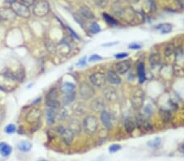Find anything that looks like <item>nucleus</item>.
I'll use <instances>...</instances> for the list:
<instances>
[{
  "label": "nucleus",
  "mask_w": 184,
  "mask_h": 161,
  "mask_svg": "<svg viewBox=\"0 0 184 161\" xmlns=\"http://www.w3.org/2000/svg\"><path fill=\"white\" fill-rule=\"evenodd\" d=\"M124 10H125V7H122L121 4L119 3H117V2L114 3L112 4V6H111L112 12L119 19H122L123 15L124 13Z\"/></svg>",
  "instance_id": "f3484780"
},
{
  "label": "nucleus",
  "mask_w": 184,
  "mask_h": 161,
  "mask_svg": "<svg viewBox=\"0 0 184 161\" xmlns=\"http://www.w3.org/2000/svg\"><path fill=\"white\" fill-rule=\"evenodd\" d=\"M79 92L80 97L84 100H89L94 96L95 89L92 87V85L89 84L87 82H83L79 86Z\"/></svg>",
  "instance_id": "20e7f679"
},
{
  "label": "nucleus",
  "mask_w": 184,
  "mask_h": 161,
  "mask_svg": "<svg viewBox=\"0 0 184 161\" xmlns=\"http://www.w3.org/2000/svg\"><path fill=\"white\" fill-rule=\"evenodd\" d=\"M181 150H182V152H183V154L184 155V143L182 145V147H181Z\"/></svg>",
  "instance_id": "8fccbe9b"
},
{
  "label": "nucleus",
  "mask_w": 184,
  "mask_h": 161,
  "mask_svg": "<svg viewBox=\"0 0 184 161\" xmlns=\"http://www.w3.org/2000/svg\"><path fill=\"white\" fill-rule=\"evenodd\" d=\"M130 67H131V64L129 60L120 61L116 64V72L118 74L123 75V74L127 73V72L130 69Z\"/></svg>",
  "instance_id": "ddd939ff"
},
{
  "label": "nucleus",
  "mask_w": 184,
  "mask_h": 161,
  "mask_svg": "<svg viewBox=\"0 0 184 161\" xmlns=\"http://www.w3.org/2000/svg\"><path fill=\"white\" fill-rule=\"evenodd\" d=\"M20 1H21V4H24L25 6H26L27 7L34 6V4L37 3V0H20Z\"/></svg>",
  "instance_id": "58836bf2"
},
{
  "label": "nucleus",
  "mask_w": 184,
  "mask_h": 161,
  "mask_svg": "<svg viewBox=\"0 0 184 161\" xmlns=\"http://www.w3.org/2000/svg\"><path fill=\"white\" fill-rule=\"evenodd\" d=\"M101 121L104 127L107 129H111L112 128V121L111 118V115L107 111L104 110L101 112Z\"/></svg>",
  "instance_id": "2eb2a0df"
},
{
  "label": "nucleus",
  "mask_w": 184,
  "mask_h": 161,
  "mask_svg": "<svg viewBox=\"0 0 184 161\" xmlns=\"http://www.w3.org/2000/svg\"><path fill=\"white\" fill-rule=\"evenodd\" d=\"M15 2H17V0H5V3H8V4H13Z\"/></svg>",
  "instance_id": "de8ad7c7"
},
{
  "label": "nucleus",
  "mask_w": 184,
  "mask_h": 161,
  "mask_svg": "<svg viewBox=\"0 0 184 161\" xmlns=\"http://www.w3.org/2000/svg\"><path fill=\"white\" fill-rule=\"evenodd\" d=\"M90 106H91V109H92V111H94L95 112H102L105 110V103L102 98H94L92 101Z\"/></svg>",
  "instance_id": "4468645a"
},
{
  "label": "nucleus",
  "mask_w": 184,
  "mask_h": 161,
  "mask_svg": "<svg viewBox=\"0 0 184 161\" xmlns=\"http://www.w3.org/2000/svg\"><path fill=\"white\" fill-rule=\"evenodd\" d=\"M154 111H155L154 107L150 104H147L145 107H143V115L146 116L147 117H150L151 116H153Z\"/></svg>",
  "instance_id": "7c9ffc66"
},
{
  "label": "nucleus",
  "mask_w": 184,
  "mask_h": 161,
  "mask_svg": "<svg viewBox=\"0 0 184 161\" xmlns=\"http://www.w3.org/2000/svg\"><path fill=\"white\" fill-rule=\"evenodd\" d=\"M128 0H116V2L117 3H119V4H121V3H124V2H126Z\"/></svg>",
  "instance_id": "09e8293b"
},
{
  "label": "nucleus",
  "mask_w": 184,
  "mask_h": 161,
  "mask_svg": "<svg viewBox=\"0 0 184 161\" xmlns=\"http://www.w3.org/2000/svg\"><path fill=\"white\" fill-rule=\"evenodd\" d=\"M4 118V111L3 108H0V124L2 123V121Z\"/></svg>",
  "instance_id": "a18cd8bd"
},
{
  "label": "nucleus",
  "mask_w": 184,
  "mask_h": 161,
  "mask_svg": "<svg viewBox=\"0 0 184 161\" xmlns=\"http://www.w3.org/2000/svg\"><path fill=\"white\" fill-rule=\"evenodd\" d=\"M174 47L173 44H168L167 46L165 47L164 49V55L166 56H170L172 54L174 53Z\"/></svg>",
  "instance_id": "c9c22d12"
},
{
  "label": "nucleus",
  "mask_w": 184,
  "mask_h": 161,
  "mask_svg": "<svg viewBox=\"0 0 184 161\" xmlns=\"http://www.w3.org/2000/svg\"><path fill=\"white\" fill-rule=\"evenodd\" d=\"M85 64H86V58L84 57L79 61L77 65H78V66H84V65H85Z\"/></svg>",
  "instance_id": "c03bdc74"
},
{
  "label": "nucleus",
  "mask_w": 184,
  "mask_h": 161,
  "mask_svg": "<svg viewBox=\"0 0 184 161\" xmlns=\"http://www.w3.org/2000/svg\"><path fill=\"white\" fill-rule=\"evenodd\" d=\"M159 114H160L161 120L164 122L167 123V122H169L171 121L172 115H171L170 111H169L167 109H160V111H159Z\"/></svg>",
  "instance_id": "a878e982"
},
{
  "label": "nucleus",
  "mask_w": 184,
  "mask_h": 161,
  "mask_svg": "<svg viewBox=\"0 0 184 161\" xmlns=\"http://www.w3.org/2000/svg\"><path fill=\"white\" fill-rule=\"evenodd\" d=\"M75 98H76V94L75 91L71 93H68V94H64V96L62 98V103L64 104V105L71 104L75 100Z\"/></svg>",
  "instance_id": "bb28decb"
},
{
  "label": "nucleus",
  "mask_w": 184,
  "mask_h": 161,
  "mask_svg": "<svg viewBox=\"0 0 184 161\" xmlns=\"http://www.w3.org/2000/svg\"><path fill=\"white\" fill-rule=\"evenodd\" d=\"M74 135H75V134L69 129H65L61 134L62 140L67 146H70L72 143L73 139H74Z\"/></svg>",
  "instance_id": "dca6fc26"
},
{
  "label": "nucleus",
  "mask_w": 184,
  "mask_h": 161,
  "mask_svg": "<svg viewBox=\"0 0 184 161\" xmlns=\"http://www.w3.org/2000/svg\"><path fill=\"white\" fill-rule=\"evenodd\" d=\"M129 48L131 50H139L142 48V46L137 43H132L129 46Z\"/></svg>",
  "instance_id": "37998d69"
},
{
  "label": "nucleus",
  "mask_w": 184,
  "mask_h": 161,
  "mask_svg": "<svg viewBox=\"0 0 184 161\" xmlns=\"http://www.w3.org/2000/svg\"><path fill=\"white\" fill-rule=\"evenodd\" d=\"M57 117L60 121H63L65 118L68 117V111L65 107H60L57 112Z\"/></svg>",
  "instance_id": "c756f323"
},
{
  "label": "nucleus",
  "mask_w": 184,
  "mask_h": 161,
  "mask_svg": "<svg viewBox=\"0 0 184 161\" xmlns=\"http://www.w3.org/2000/svg\"><path fill=\"white\" fill-rule=\"evenodd\" d=\"M39 161H48V160H39Z\"/></svg>",
  "instance_id": "3c124183"
},
{
  "label": "nucleus",
  "mask_w": 184,
  "mask_h": 161,
  "mask_svg": "<svg viewBox=\"0 0 184 161\" xmlns=\"http://www.w3.org/2000/svg\"><path fill=\"white\" fill-rule=\"evenodd\" d=\"M161 144V138H154L153 140L149 141L147 142V146L151 148H157L159 147Z\"/></svg>",
  "instance_id": "473e14b6"
},
{
  "label": "nucleus",
  "mask_w": 184,
  "mask_h": 161,
  "mask_svg": "<svg viewBox=\"0 0 184 161\" xmlns=\"http://www.w3.org/2000/svg\"><path fill=\"white\" fill-rule=\"evenodd\" d=\"M124 127L129 134H132L136 127L135 121H133L131 117H127L124 121Z\"/></svg>",
  "instance_id": "4be33fe9"
},
{
  "label": "nucleus",
  "mask_w": 184,
  "mask_h": 161,
  "mask_svg": "<svg viewBox=\"0 0 184 161\" xmlns=\"http://www.w3.org/2000/svg\"><path fill=\"white\" fill-rule=\"evenodd\" d=\"M79 11H80V14L82 16L86 19H88V20H93L95 18L93 12L90 10V8L89 7H87L85 5L82 6Z\"/></svg>",
  "instance_id": "6ab92c4d"
},
{
  "label": "nucleus",
  "mask_w": 184,
  "mask_h": 161,
  "mask_svg": "<svg viewBox=\"0 0 184 161\" xmlns=\"http://www.w3.org/2000/svg\"><path fill=\"white\" fill-rule=\"evenodd\" d=\"M45 104L48 108H53L58 110L60 108V103L58 101V91L57 88H52L48 91L45 96Z\"/></svg>",
  "instance_id": "f03ea898"
},
{
  "label": "nucleus",
  "mask_w": 184,
  "mask_h": 161,
  "mask_svg": "<svg viewBox=\"0 0 184 161\" xmlns=\"http://www.w3.org/2000/svg\"><path fill=\"white\" fill-rule=\"evenodd\" d=\"M102 94H103L104 98L106 101H109V102H115L118 98L117 91L112 86H106V87H104L103 91H102Z\"/></svg>",
  "instance_id": "1a4fd4ad"
},
{
  "label": "nucleus",
  "mask_w": 184,
  "mask_h": 161,
  "mask_svg": "<svg viewBox=\"0 0 184 161\" xmlns=\"http://www.w3.org/2000/svg\"><path fill=\"white\" fill-rule=\"evenodd\" d=\"M145 99V94L143 90L137 89L134 91L131 97V104L134 109H140L143 106Z\"/></svg>",
  "instance_id": "423d86ee"
},
{
  "label": "nucleus",
  "mask_w": 184,
  "mask_h": 161,
  "mask_svg": "<svg viewBox=\"0 0 184 161\" xmlns=\"http://www.w3.org/2000/svg\"><path fill=\"white\" fill-rule=\"evenodd\" d=\"M31 148H32V144L28 141H21L17 144V149L22 152H27Z\"/></svg>",
  "instance_id": "393cba45"
},
{
  "label": "nucleus",
  "mask_w": 184,
  "mask_h": 161,
  "mask_svg": "<svg viewBox=\"0 0 184 161\" xmlns=\"http://www.w3.org/2000/svg\"><path fill=\"white\" fill-rule=\"evenodd\" d=\"M11 8L12 9L17 16H20V17H23V18H29L31 17V12H30L29 7L25 6L24 4H22L21 3L15 2L13 4H12Z\"/></svg>",
  "instance_id": "0eeeda50"
},
{
  "label": "nucleus",
  "mask_w": 184,
  "mask_h": 161,
  "mask_svg": "<svg viewBox=\"0 0 184 161\" xmlns=\"http://www.w3.org/2000/svg\"><path fill=\"white\" fill-rule=\"evenodd\" d=\"M160 63V56L158 53H151L149 56V64L152 68L159 66Z\"/></svg>",
  "instance_id": "412c9836"
},
{
  "label": "nucleus",
  "mask_w": 184,
  "mask_h": 161,
  "mask_svg": "<svg viewBox=\"0 0 184 161\" xmlns=\"http://www.w3.org/2000/svg\"><path fill=\"white\" fill-rule=\"evenodd\" d=\"M69 129L74 133V134H79L81 131V124L79 123V121L76 119H73L70 121L69 123Z\"/></svg>",
  "instance_id": "aec40b11"
},
{
  "label": "nucleus",
  "mask_w": 184,
  "mask_h": 161,
  "mask_svg": "<svg viewBox=\"0 0 184 161\" xmlns=\"http://www.w3.org/2000/svg\"><path fill=\"white\" fill-rule=\"evenodd\" d=\"M102 58L100 56V55H96V54H94V55H92L90 57H89V61H90V62H94V61H98V60H102Z\"/></svg>",
  "instance_id": "a19ab883"
},
{
  "label": "nucleus",
  "mask_w": 184,
  "mask_h": 161,
  "mask_svg": "<svg viewBox=\"0 0 184 161\" xmlns=\"http://www.w3.org/2000/svg\"><path fill=\"white\" fill-rule=\"evenodd\" d=\"M89 79L92 86H94L96 87L104 86L106 81V75L102 73H95L92 74L89 77Z\"/></svg>",
  "instance_id": "6e6552de"
},
{
  "label": "nucleus",
  "mask_w": 184,
  "mask_h": 161,
  "mask_svg": "<svg viewBox=\"0 0 184 161\" xmlns=\"http://www.w3.org/2000/svg\"><path fill=\"white\" fill-rule=\"evenodd\" d=\"M102 16H103V18H104V20H106V22L107 23L109 24H111V25H117V21H116V20L114 18V17H112L111 16H110V15H108L107 13H103L102 14Z\"/></svg>",
  "instance_id": "72a5a7b5"
},
{
  "label": "nucleus",
  "mask_w": 184,
  "mask_h": 161,
  "mask_svg": "<svg viewBox=\"0 0 184 161\" xmlns=\"http://www.w3.org/2000/svg\"><path fill=\"white\" fill-rule=\"evenodd\" d=\"M41 116H42V111L40 109L34 107L27 113L26 116H25V121L31 124H34L39 121Z\"/></svg>",
  "instance_id": "9d476101"
},
{
  "label": "nucleus",
  "mask_w": 184,
  "mask_h": 161,
  "mask_svg": "<svg viewBox=\"0 0 184 161\" xmlns=\"http://www.w3.org/2000/svg\"><path fill=\"white\" fill-rule=\"evenodd\" d=\"M57 110L53 108H48L46 112V120L48 124H53L57 119Z\"/></svg>",
  "instance_id": "a211bd4d"
},
{
  "label": "nucleus",
  "mask_w": 184,
  "mask_h": 161,
  "mask_svg": "<svg viewBox=\"0 0 184 161\" xmlns=\"http://www.w3.org/2000/svg\"><path fill=\"white\" fill-rule=\"evenodd\" d=\"M99 127V122L97 118L94 116H88L84 120L83 128L86 134L92 135L97 131Z\"/></svg>",
  "instance_id": "f257e3e1"
},
{
  "label": "nucleus",
  "mask_w": 184,
  "mask_h": 161,
  "mask_svg": "<svg viewBox=\"0 0 184 161\" xmlns=\"http://www.w3.org/2000/svg\"><path fill=\"white\" fill-rule=\"evenodd\" d=\"M11 153H12L11 146L5 142H1L0 143V154L4 157H6V156H8Z\"/></svg>",
  "instance_id": "b1692460"
},
{
  "label": "nucleus",
  "mask_w": 184,
  "mask_h": 161,
  "mask_svg": "<svg viewBox=\"0 0 184 161\" xmlns=\"http://www.w3.org/2000/svg\"><path fill=\"white\" fill-rule=\"evenodd\" d=\"M0 21H1V17H0Z\"/></svg>",
  "instance_id": "603ef678"
},
{
  "label": "nucleus",
  "mask_w": 184,
  "mask_h": 161,
  "mask_svg": "<svg viewBox=\"0 0 184 161\" xmlns=\"http://www.w3.org/2000/svg\"><path fill=\"white\" fill-rule=\"evenodd\" d=\"M129 56V54L124 53V52H122V53H118L115 55V57L118 60H121V59H124Z\"/></svg>",
  "instance_id": "79ce46f5"
},
{
  "label": "nucleus",
  "mask_w": 184,
  "mask_h": 161,
  "mask_svg": "<svg viewBox=\"0 0 184 161\" xmlns=\"http://www.w3.org/2000/svg\"><path fill=\"white\" fill-rule=\"evenodd\" d=\"M106 80L112 85H119L121 83V78L119 74L114 70H109L106 74Z\"/></svg>",
  "instance_id": "f8f14e48"
},
{
  "label": "nucleus",
  "mask_w": 184,
  "mask_h": 161,
  "mask_svg": "<svg viewBox=\"0 0 184 161\" xmlns=\"http://www.w3.org/2000/svg\"><path fill=\"white\" fill-rule=\"evenodd\" d=\"M73 109L76 114L83 115L85 113L86 111V106L83 103H76L73 106Z\"/></svg>",
  "instance_id": "c85d7f7f"
},
{
  "label": "nucleus",
  "mask_w": 184,
  "mask_h": 161,
  "mask_svg": "<svg viewBox=\"0 0 184 161\" xmlns=\"http://www.w3.org/2000/svg\"><path fill=\"white\" fill-rule=\"evenodd\" d=\"M4 130H5V132H6L7 134H12L16 132V130H17V127H16L15 124H7V126L5 127V129H4Z\"/></svg>",
  "instance_id": "e433bc0d"
},
{
  "label": "nucleus",
  "mask_w": 184,
  "mask_h": 161,
  "mask_svg": "<svg viewBox=\"0 0 184 161\" xmlns=\"http://www.w3.org/2000/svg\"><path fill=\"white\" fill-rule=\"evenodd\" d=\"M16 17L17 15L12 8H7V7L0 8V17L3 18L4 20L12 21V20H15Z\"/></svg>",
  "instance_id": "9b49d317"
},
{
  "label": "nucleus",
  "mask_w": 184,
  "mask_h": 161,
  "mask_svg": "<svg viewBox=\"0 0 184 161\" xmlns=\"http://www.w3.org/2000/svg\"><path fill=\"white\" fill-rule=\"evenodd\" d=\"M89 29L92 32V34H97L101 31V27L98 24H97L96 22H93L90 24L89 26Z\"/></svg>",
  "instance_id": "f704fd0d"
},
{
  "label": "nucleus",
  "mask_w": 184,
  "mask_h": 161,
  "mask_svg": "<svg viewBox=\"0 0 184 161\" xmlns=\"http://www.w3.org/2000/svg\"><path fill=\"white\" fill-rule=\"evenodd\" d=\"M49 11H50L49 4L47 1L44 0L38 1L33 7V13L38 17H44L47 16Z\"/></svg>",
  "instance_id": "7ed1b4c3"
},
{
  "label": "nucleus",
  "mask_w": 184,
  "mask_h": 161,
  "mask_svg": "<svg viewBox=\"0 0 184 161\" xmlns=\"http://www.w3.org/2000/svg\"><path fill=\"white\" fill-rule=\"evenodd\" d=\"M137 73H138V79L141 84L144 83L146 80V71H145V65L143 63H140L137 66Z\"/></svg>",
  "instance_id": "5701e85b"
},
{
  "label": "nucleus",
  "mask_w": 184,
  "mask_h": 161,
  "mask_svg": "<svg viewBox=\"0 0 184 161\" xmlns=\"http://www.w3.org/2000/svg\"><path fill=\"white\" fill-rule=\"evenodd\" d=\"M67 29H68V30L70 31V33H71V34H72V35H73V36H74V37H76V38H78V36H77V34H75V32H74V31L73 30H71V28H67Z\"/></svg>",
  "instance_id": "49530a36"
},
{
  "label": "nucleus",
  "mask_w": 184,
  "mask_h": 161,
  "mask_svg": "<svg viewBox=\"0 0 184 161\" xmlns=\"http://www.w3.org/2000/svg\"><path fill=\"white\" fill-rule=\"evenodd\" d=\"M135 124H136L137 127L143 131H151L153 129L152 124L148 120V117H147L144 115L141 114V113L136 115Z\"/></svg>",
  "instance_id": "39448f33"
},
{
  "label": "nucleus",
  "mask_w": 184,
  "mask_h": 161,
  "mask_svg": "<svg viewBox=\"0 0 184 161\" xmlns=\"http://www.w3.org/2000/svg\"><path fill=\"white\" fill-rule=\"evenodd\" d=\"M97 6L100 7H106L108 4L109 0H93Z\"/></svg>",
  "instance_id": "4c0bfd02"
},
{
  "label": "nucleus",
  "mask_w": 184,
  "mask_h": 161,
  "mask_svg": "<svg viewBox=\"0 0 184 161\" xmlns=\"http://www.w3.org/2000/svg\"><path fill=\"white\" fill-rule=\"evenodd\" d=\"M121 149V146L118 144H113L109 147V151L111 153H115L116 151H119Z\"/></svg>",
  "instance_id": "ea45409f"
},
{
  "label": "nucleus",
  "mask_w": 184,
  "mask_h": 161,
  "mask_svg": "<svg viewBox=\"0 0 184 161\" xmlns=\"http://www.w3.org/2000/svg\"><path fill=\"white\" fill-rule=\"evenodd\" d=\"M157 28H158V29H160L161 34H169V33H170L171 31H172V25H171L170 24L168 23L160 24Z\"/></svg>",
  "instance_id": "2f4dec72"
},
{
  "label": "nucleus",
  "mask_w": 184,
  "mask_h": 161,
  "mask_svg": "<svg viewBox=\"0 0 184 161\" xmlns=\"http://www.w3.org/2000/svg\"><path fill=\"white\" fill-rule=\"evenodd\" d=\"M75 90V86L72 83L70 82H65L61 86V92L63 94H68V93H71L74 92Z\"/></svg>",
  "instance_id": "cd10ccee"
}]
</instances>
